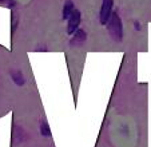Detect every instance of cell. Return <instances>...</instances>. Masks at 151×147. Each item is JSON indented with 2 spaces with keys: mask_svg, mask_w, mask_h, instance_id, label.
<instances>
[{
  "mask_svg": "<svg viewBox=\"0 0 151 147\" xmlns=\"http://www.w3.org/2000/svg\"><path fill=\"white\" fill-rule=\"evenodd\" d=\"M39 131H40V135L43 138H51V128H50L48 123L46 120H40V125H39Z\"/></svg>",
  "mask_w": 151,
  "mask_h": 147,
  "instance_id": "cell-7",
  "label": "cell"
},
{
  "mask_svg": "<svg viewBox=\"0 0 151 147\" xmlns=\"http://www.w3.org/2000/svg\"><path fill=\"white\" fill-rule=\"evenodd\" d=\"M0 1H6V0H0Z\"/></svg>",
  "mask_w": 151,
  "mask_h": 147,
  "instance_id": "cell-9",
  "label": "cell"
},
{
  "mask_svg": "<svg viewBox=\"0 0 151 147\" xmlns=\"http://www.w3.org/2000/svg\"><path fill=\"white\" fill-rule=\"evenodd\" d=\"M106 30L114 42L120 43L123 40V23L118 12H114L111 15L110 20L106 24Z\"/></svg>",
  "mask_w": 151,
  "mask_h": 147,
  "instance_id": "cell-1",
  "label": "cell"
},
{
  "mask_svg": "<svg viewBox=\"0 0 151 147\" xmlns=\"http://www.w3.org/2000/svg\"><path fill=\"white\" fill-rule=\"evenodd\" d=\"M11 78H12V82L16 86H19V87L26 84V78H24L23 72L20 70H11Z\"/></svg>",
  "mask_w": 151,
  "mask_h": 147,
  "instance_id": "cell-6",
  "label": "cell"
},
{
  "mask_svg": "<svg viewBox=\"0 0 151 147\" xmlns=\"http://www.w3.org/2000/svg\"><path fill=\"white\" fill-rule=\"evenodd\" d=\"M86 42H87V32H86L84 30L79 28L75 34L71 35L70 45H71V47H82Z\"/></svg>",
  "mask_w": 151,
  "mask_h": 147,
  "instance_id": "cell-4",
  "label": "cell"
},
{
  "mask_svg": "<svg viewBox=\"0 0 151 147\" xmlns=\"http://www.w3.org/2000/svg\"><path fill=\"white\" fill-rule=\"evenodd\" d=\"M80 22H82V14H80V11L78 8H75L72 15L70 16V19L67 20V34H68L70 36L79 30Z\"/></svg>",
  "mask_w": 151,
  "mask_h": 147,
  "instance_id": "cell-3",
  "label": "cell"
},
{
  "mask_svg": "<svg viewBox=\"0 0 151 147\" xmlns=\"http://www.w3.org/2000/svg\"><path fill=\"white\" fill-rule=\"evenodd\" d=\"M134 26H135V30H137V31H139V30H140V24L138 23V20H135V22H134Z\"/></svg>",
  "mask_w": 151,
  "mask_h": 147,
  "instance_id": "cell-8",
  "label": "cell"
},
{
  "mask_svg": "<svg viewBox=\"0 0 151 147\" xmlns=\"http://www.w3.org/2000/svg\"><path fill=\"white\" fill-rule=\"evenodd\" d=\"M112 8H114V0H102V6H100V12H99L100 24H103V26L107 24L111 15L114 14Z\"/></svg>",
  "mask_w": 151,
  "mask_h": 147,
  "instance_id": "cell-2",
  "label": "cell"
},
{
  "mask_svg": "<svg viewBox=\"0 0 151 147\" xmlns=\"http://www.w3.org/2000/svg\"><path fill=\"white\" fill-rule=\"evenodd\" d=\"M75 8H76V7H75V4L72 3V0H66L64 4H63V8H62V19L68 20Z\"/></svg>",
  "mask_w": 151,
  "mask_h": 147,
  "instance_id": "cell-5",
  "label": "cell"
}]
</instances>
